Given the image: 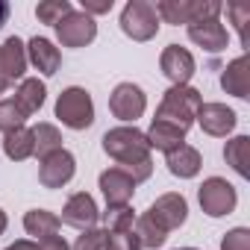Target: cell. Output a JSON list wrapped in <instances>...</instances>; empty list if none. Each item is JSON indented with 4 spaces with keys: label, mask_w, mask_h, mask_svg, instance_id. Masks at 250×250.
Instances as JSON below:
<instances>
[{
    "label": "cell",
    "mask_w": 250,
    "mask_h": 250,
    "mask_svg": "<svg viewBox=\"0 0 250 250\" xmlns=\"http://www.w3.org/2000/svg\"><path fill=\"white\" fill-rule=\"evenodd\" d=\"M200 106H203V97H200L197 88H191V85H171L162 94V103H159L153 121L174 124V127H180V130L188 133V127L194 124Z\"/></svg>",
    "instance_id": "obj_2"
},
{
    "label": "cell",
    "mask_w": 250,
    "mask_h": 250,
    "mask_svg": "<svg viewBox=\"0 0 250 250\" xmlns=\"http://www.w3.org/2000/svg\"><path fill=\"white\" fill-rule=\"evenodd\" d=\"M97 183H100V191L106 197V206H130V200L136 194L133 177L124 171V168H118V165L109 168V171H103Z\"/></svg>",
    "instance_id": "obj_12"
},
{
    "label": "cell",
    "mask_w": 250,
    "mask_h": 250,
    "mask_svg": "<svg viewBox=\"0 0 250 250\" xmlns=\"http://www.w3.org/2000/svg\"><path fill=\"white\" fill-rule=\"evenodd\" d=\"M27 62H30L39 74L53 77V74L59 71V65H62V53H59V47H53V42L36 36V39L27 42Z\"/></svg>",
    "instance_id": "obj_17"
},
{
    "label": "cell",
    "mask_w": 250,
    "mask_h": 250,
    "mask_svg": "<svg viewBox=\"0 0 250 250\" xmlns=\"http://www.w3.org/2000/svg\"><path fill=\"white\" fill-rule=\"evenodd\" d=\"M3 153L12 159V162H24L36 153V145H33V130L27 127H18L12 133L3 136Z\"/></svg>",
    "instance_id": "obj_23"
},
{
    "label": "cell",
    "mask_w": 250,
    "mask_h": 250,
    "mask_svg": "<svg viewBox=\"0 0 250 250\" xmlns=\"http://www.w3.org/2000/svg\"><path fill=\"white\" fill-rule=\"evenodd\" d=\"M27 47L18 36H9L3 44H0V68H3L6 80L15 83V80H24V71H27Z\"/></svg>",
    "instance_id": "obj_18"
},
{
    "label": "cell",
    "mask_w": 250,
    "mask_h": 250,
    "mask_svg": "<svg viewBox=\"0 0 250 250\" xmlns=\"http://www.w3.org/2000/svg\"><path fill=\"white\" fill-rule=\"evenodd\" d=\"M145 109H147V97L136 83H118L115 91L109 94V112L118 121H124V127H127L130 121L142 118Z\"/></svg>",
    "instance_id": "obj_7"
},
{
    "label": "cell",
    "mask_w": 250,
    "mask_h": 250,
    "mask_svg": "<svg viewBox=\"0 0 250 250\" xmlns=\"http://www.w3.org/2000/svg\"><path fill=\"white\" fill-rule=\"evenodd\" d=\"M159 68H162V74L171 80V85H188V80L194 77V56L186 50V47H180V44H168L165 50H162V56H159Z\"/></svg>",
    "instance_id": "obj_13"
},
{
    "label": "cell",
    "mask_w": 250,
    "mask_h": 250,
    "mask_svg": "<svg viewBox=\"0 0 250 250\" xmlns=\"http://www.w3.org/2000/svg\"><path fill=\"white\" fill-rule=\"evenodd\" d=\"M9 85H12V83L6 80V74H3V68H0V94H6V91H9Z\"/></svg>",
    "instance_id": "obj_38"
},
{
    "label": "cell",
    "mask_w": 250,
    "mask_h": 250,
    "mask_svg": "<svg viewBox=\"0 0 250 250\" xmlns=\"http://www.w3.org/2000/svg\"><path fill=\"white\" fill-rule=\"evenodd\" d=\"M44 97H47V88H44V83L39 80V77H24L21 80V85L15 88V103H18V109L30 118V115H36L42 106H44Z\"/></svg>",
    "instance_id": "obj_21"
},
{
    "label": "cell",
    "mask_w": 250,
    "mask_h": 250,
    "mask_svg": "<svg viewBox=\"0 0 250 250\" xmlns=\"http://www.w3.org/2000/svg\"><path fill=\"white\" fill-rule=\"evenodd\" d=\"M74 12V6L68 3V0H42V3L36 6V15H39V21L42 24H50V27H56L65 15H71Z\"/></svg>",
    "instance_id": "obj_28"
},
{
    "label": "cell",
    "mask_w": 250,
    "mask_h": 250,
    "mask_svg": "<svg viewBox=\"0 0 250 250\" xmlns=\"http://www.w3.org/2000/svg\"><path fill=\"white\" fill-rule=\"evenodd\" d=\"M121 30L133 42H150L159 33V15L147 0H130L121 12Z\"/></svg>",
    "instance_id": "obj_5"
},
{
    "label": "cell",
    "mask_w": 250,
    "mask_h": 250,
    "mask_svg": "<svg viewBox=\"0 0 250 250\" xmlns=\"http://www.w3.org/2000/svg\"><path fill=\"white\" fill-rule=\"evenodd\" d=\"M188 39H191L197 47L209 50V53H221V50H227V44H229V33H227V27H224L218 18H206V21L188 24Z\"/></svg>",
    "instance_id": "obj_15"
},
{
    "label": "cell",
    "mask_w": 250,
    "mask_h": 250,
    "mask_svg": "<svg viewBox=\"0 0 250 250\" xmlns=\"http://www.w3.org/2000/svg\"><path fill=\"white\" fill-rule=\"evenodd\" d=\"M59 227H62L59 215H53V212H47V209H30V212L24 215V229H27V235H33L36 241L50 238V235H59Z\"/></svg>",
    "instance_id": "obj_22"
},
{
    "label": "cell",
    "mask_w": 250,
    "mask_h": 250,
    "mask_svg": "<svg viewBox=\"0 0 250 250\" xmlns=\"http://www.w3.org/2000/svg\"><path fill=\"white\" fill-rule=\"evenodd\" d=\"M103 224H106V232L133 229V224H136V212H133V206H106V212H103Z\"/></svg>",
    "instance_id": "obj_27"
},
{
    "label": "cell",
    "mask_w": 250,
    "mask_h": 250,
    "mask_svg": "<svg viewBox=\"0 0 250 250\" xmlns=\"http://www.w3.org/2000/svg\"><path fill=\"white\" fill-rule=\"evenodd\" d=\"M6 227H9V218H6V212H3V209H0V235L6 232Z\"/></svg>",
    "instance_id": "obj_39"
},
{
    "label": "cell",
    "mask_w": 250,
    "mask_h": 250,
    "mask_svg": "<svg viewBox=\"0 0 250 250\" xmlns=\"http://www.w3.org/2000/svg\"><path fill=\"white\" fill-rule=\"evenodd\" d=\"M74 174H77V159L65 147L39 162V183L44 188H62L74 180Z\"/></svg>",
    "instance_id": "obj_9"
},
{
    "label": "cell",
    "mask_w": 250,
    "mask_h": 250,
    "mask_svg": "<svg viewBox=\"0 0 250 250\" xmlns=\"http://www.w3.org/2000/svg\"><path fill=\"white\" fill-rule=\"evenodd\" d=\"M165 165H168V171H171L174 177H180V180H191V177L200 174L203 159H200V150H197V147H191V145H180L177 150L165 153Z\"/></svg>",
    "instance_id": "obj_19"
},
{
    "label": "cell",
    "mask_w": 250,
    "mask_h": 250,
    "mask_svg": "<svg viewBox=\"0 0 250 250\" xmlns=\"http://www.w3.org/2000/svg\"><path fill=\"white\" fill-rule=\"evenodd\" d=\"M9 21V3H6V0H0V27H3Z\"/></svg>",
    "instance_id": "obj_37"
},
{
    "label": "cell",
    "mask_w": 250,
    "mask_h": 250,
    "mask_svg": "<svg viewBox=\"0 0 250 250\" xmlns=\"http://www.w3.org/2000/svg\"><path fill=\"white\" fill-rule=\"evenodd\" d=\"M153 9L165 24H177V27L206 21V18H218L224 12V6L218 0H159Z\"/></svg>",
    "instance_id": "obj_4"
},
{
    "label": "cell",
    "mask_w": 250,
    "mask_h": 250,
    "mask_svg": "<svg viewBox=\"0 0 250 250\" xmlns=\"http://www.w3.org/2000/svg\"><path fill=\"white\" fill-rule=\"evenodd\" d=\"M103 150L118 162V168H136L150 159L147 136L136 127H115L103 136Z\"/></svg>",
    "instance_id": "obj_1"
},
{
    "label": "cell",
    "mask_w": 250,
    "mask_h": 250,
    "mask_svg": "<svg viewBox=\"0 0 250 250\" xmlns=\"http://www.w3.org/2000/svg\"><path fill=\"white\" fill-rule=\"evenodd\" d=\"M147 215H150L165 232H171V229H180V227L186 224V218H188V203H186L183 194L168 191V194H162V197L153 200V206L147 209Z\"/></svg>",
    "instance_id": "obj_10"
},
{
    "label": "cell",
    "mask_w": 250,
    "mask_h": 250,
    "mask_svg": "<svg viewBox=\"0 0 250 250\" xmlns=\"http://www.w3.org/2000/svg\"><path fill=\"white\" fill-rule=\"evenodd\" d=\"M194 121L200 124V130H203L206 136L227 139V136L235 130L238 115H235L227 103H203V106L197 109V118H194Z\"/></svg>",
    "instance_id": "obj_11"
},
{
    "label": "cell",
    "mask_w": 250,
    "mask_h": 250,
    "mask_svg": "<svg viewBox=\"0 0 250 250\" xmlns=\"http://www.w3.org/2000/svg\"><path fill=\"white\" fill-rule=\"evenodd\" d=\"M36 244H39V250H71V247H68V241H65L62 235H50V238L36 241Z\"/></svg>",
    "instance_id": "obj_35"
},
{
    "label": "cell",
    "mask_w": 250,
    "mask_h": 250,
    "mask_svg": "<svg viewBox=\"0 0 250 250\" xmlns=\"http://www.w3.org/2000/svg\"><path fill=\"white\" fill-rule=\"evenodd\" d=\"M133 232H136V238H139V244H142V250L145 247H150V250H156V247H162L165 241H168V232L145 212L142 218H136V224H133Z\"/></svg>",
    "instance_id": "obj_26"
},
{
    "label": "cell",
    "mask_w": 250,
    "mask_h": 250,
    "mask_svg": "<svg viewBox=\"0 0 250 250\" xmlns=\"http://www.w3.org/2000/svg\"><path fill=\"white\" fill-rule=\"evenodd\" d=\"M56 36H59V44L62 47H85V44H91L94 39H97V24H94V18H88L85 12H71V15H65L56 27Z\"/></svg>",
    "instance_id": "obj_8"
},
{
    "label": "cell",
    "mask_w": 250,
    "mask_h": 250,
    "mask_svg": "<svg viewBox=\"0 0 250 250\" xmlns=\"http://www.w3.org/2000/svg\"><path fill=\"white\" fill-rule=\"evenodd\" d=\"M177 250H197V247H177Z\"/></svg>",
    "instance_id": "obj_40"
},
{
    "label": "cell",
    "mask_w": 250,
    "mask_h": 250,
    "mask_svg": "<svg viewBox=\"0 0 250 250\" xmlns=\"http://www.w3.org/2000/svg\"><path fill=\"white\" fill-rule=\"evenodd\" d=\"M56 118L65 124L68 130H88L94 124V100L85 88L68 85L56 97Z\"/></svg>",
    "instance_id": "obj_3"
},
{
    "label": "cell",
    "mask_w": 250,
    "mask_h": 250,
    "mask_svg": "<svg viewBox=\"0 0 250 250\" xmlns=\"http://www.w3.org/2000/svg\"><path fill=\"white\" fill-rule=\"evenodd\" d=\"M97 218H100V212H97V203H94V197L88 194V191H77V194H71L68 197V203L62 206V224H68V227H77V229H91L94 224H97Z\"/></svg>",
    "instance_id": "obj_14"
},
{
    "label": "cell",
    "mask_w": 250,
    "mask_h": 250,
    "mask_svg": "<svg viewBox=\"0 0 250 250\" xmlns=\"http://www.w3.org/2000/svg\"><path fill=\"white\" fill-rule=\"evenodd\" d=\"M6 250H39V244H36V241H30V238H21V241L9 244Z\"/></svg>",
    "instance_id": "obj_36"
},
{
    "label": "cell",
    "mask_w": 250,
    "mask_h": 250,
    "mask_svg": "<svg viewBox=\"0 0 250 250\" xmlns=\"http://www.w3.org/2000/svg\"><path fill=\"white\" fill-rule=\"evenodd\" d=\"M224 159H227V165L238 174V177H250V139L247 136H235V139H229L227 142V147H224Z\"/></svg>",
    "instance_id": "obj_24"
},
{
    "label": "cell",
    "mask_w": 250,
    "mask_h": 250,
    "mask_svg": "<svg viewBox=\"0 0 250 250\" xmlns=\"http://www.w3.org/2000/svg\"><path fill=\"white\" fill-rule=\"evenodd\" d=\"M221 88H224L227 94L238 97V100H247V97H250V56H247V53L235 56V59L224 68V74H221Z\"/></svg>",
    "instance_id": "obj_16"
},
{
    "label": "cell",
    "mask_w": 250,
    "mask_h": 250,
    "mask_svg": "<svg viewBox=\"0 0 250 250\" xmlns=\"http://www.w3.org/2000/svg\"><path fill=\"white\" fill-rule=\"evenodd\" d=\"M33 145H36V153L33 156H39V162H42L50 153L62 150V133L53 127V124L42 121V124H36V127H33Z\"/></svg>",
    "instance_id": "obj_25"
},
{
    "label": "cell",
    "mask_w": 250,
    "mask_h": 250,
    "mask_svg": "<svg viewBox=\"0 0 250 250\" xmlns=\"http://www.w3.org/2000/svg\"><path fill=\"white\" fill-rule=\"evenodd\" d=\"M197 200H200V209L209 218H224V215H229L235 209L238 194H235L232 183H227L224 177H209L197 188Z\"/></svg>",
    "instance_id": "obj_6"
},
{
    "label": "cell",
    "mask_w": 250,
    "mask_h": 250,
    "mask_svg": "<svg viewBox=\"0 0 250 250\" xmlns=\"http://www.w3.org/2000/svg\"><path fill=\"white\" fill-rule=\"evenodd\" d=\"M24 121H27V115L18 109V103L12 100V97H6V100H0V133H12V130H18V127H24Z\"/></svg>",
    "instance_id": "obj_29"
},
{
    "label": "cell",
    "mask_w": 250,
    "mask_h": 250,
    "mask_svg": "<svg viewBox=\"0 0 250 250\" xmlns=\"http://www.w3.org/2000/svg\"><path fill=\"white\" fill-rule=\"evenodd\" d=\"M227 15L232 18V24H235V30H238L241 47H250V36H247V24H250V3H229V6H227Z\"/></svg>",
    "instance_id": "obj_30"
},
{
    "label": "cell",
    "mask_w": 250,
    "mask_h": 250,
    "mask_svg": "<svg viewBox=\"0 0 250 250\" xmlns=\"http://www.w3.org/2000/svg\"><path fill=\"white\" fill-rule=\"evenodd\" d=\"M71 250H106V229H97V227L83 229Z\"/></svg>",
    "instance_id": "obj_31"
},
{
    "label": "cell",
    "mask_w": 250,
    "mask_h": 250,
    "mask_svg": "<svg viewBox=\"0 0 250 250\" xmlns=\"http://www.w3.org/2000/svg\"><path fill=\"white\" fill-rule=\"evenodd\" d=\"M109 9H112V0H83V12H85L88 18L103 15V12H109Z\"/></svg>",
    "instance_id": "obj_34"
},
{
    "label": "cell",
    "mask_w": 250,
    "mask_h": 250,
    "mask_svg": "<svg viewBox=\"0 0 250 250\" xmlns=\"http://www.w3.org/2000/svg\"><path fill=\"white\" fill-rule=\"evenodd\" d=\"M145 136H147L150 150H162V153H171L180 145H186V130L174 127V124H165V121H153Z\"/></svg>",
    "instance_id": "obj_20"
},
{
    "label": "cell",
    "mask_w": 250,
    "mask_h": 250,
    "mask_svg": "<svg viewBox=\"0 0 250 250\" xmlns=\"http://www.w3.org/2000/svg\"><path fill=\"white\" fill-rule=\"evenodd\" d=\"M221 250H250V229L235 227L221 238Z\"/></svg>",
    "instance_id": "obj_33"
},
{
    "label": "cell",
    "mask_w": 250,
    "mask_h": 250,
    "mask_svg": "<svg viewBox=\"0 0 250 250\" xmlns=\"http://www.w3.org/2000/svg\"><path fill=\"white\" fill-rule=\"evenodd\" d=\"M106 250H142V244L133 229H121V232H106Z\"/></svg>",
    "instance_id": "obj_32"
}]
</instances>
